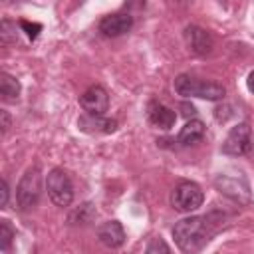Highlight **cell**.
Returning a JSON list of instances; mask_svg holds the SVG:
<instances>
[{"mask_svg":"<svg viewBox=\"0 0 254 254\" xmlns=\"http://www.w3.org/2000/svg\"><path fill=\"white\" fill-rule=\"evenodd\" d=\"M222 218L216 214L189 216L173 226V238L185 254H196L218 230Z\"/></svg>","mask_w":254,"mask_h":254,"instance_id":"cell-1","label":"cell"},{"mask_svg":"<svg viewBox=\"0 0 254 254\" xmlns=\"http://www.w3.org/2000/svg\"><path fill=\"white\" fill-rule=\"evenodd\" d=\"M175 91L183 97H200V99H208V101L224 99V93H226V89L220 83L198 79L189 73H181L175 77Z\"/></svg>","mask_w":254,"mask_h":254,"instance_id":"cell-2","label":"cell"},{"mask_svg":"<svg viewBox=\"0 0 254 254\" xmlns=\"http://www.w3.org/2000/svg\"><path fill=\"white\" fill-rule=\"evenodd\" d=\"M40 194H42V171L38 165H34L22 175L16 189V200L20 210L34 208L40 200Z\"/></svg>","mask_w":254,"mask_h":254,"instance_id":"cell-3","label":"cell"},{"mask_svg":"<svg viewBox=\"0 0 254 254\" xmlns=\"http://www.w3.org/2000/svg\"><path fill=\"white\" fill-rule=\"evenodd\" d=\"M46 190L56 206H69L73 200V185L64 169H52L46 177Z\"/></svg>","mask_w":254,"mask_h":254,"instance_id":"cell-4","label":"cell"},{"mask_svg":"<svg viewBox=\"0 0 254 254\" xmlns=\"http://www.w3.org/2000/svg\"><path fill=\"white\" fill-rule=\"evenodd\" d=\"M204 200L202 189L192 181H181L171 192V204L179 212H192Z\"/></svg>","mask_w":254,"mask_h":254,"instance_id":"cell-5","label":"cell"},{"mask_svg":"<svg viewBox=\"0 0 254 254\" xmlns=\"http://www.w3.org/2000/svg\"><path fill=\"white\" fill-rule=\"evenodd\" d=\"M250 151H252V129L248 123H238L228 131L222 143V153L240 157V155H248Z\"/></svg>","mask_w":254,"mask_h":254,"instance_id":"cell-6","label":"cell"},{"mask_svg":"<svg viewBox=\"0 0 254 254\" xmlns=\"http://www.w3.org/2000/svg\"><path fill=\"white\" fill-rule=\"evenodd\" d=\"M216 189L226 194L228 198H232L238 204H248L252 200L250 196V187L246 183L244 177H230V175H218L214 181Z\"/></svg>","mask_w":254,"mask_h":254,"instance_id":"cell-7","label":"cell"},{"mask_svg":"<svg viewBox=\"0 0 254 254\" xmlns=\"http://www.w3.org/2000/svg\"><path fill=\"white\" fill-rule=\"evenodd\" d=\"M131 26H133V16L129 12H115V14H107L101 18L99 32L107 38H117V36L127 34Z\"/></svg>","mask_w":254,"mask_h":254,"instance_id":"cell-8","label":"cell"},{"mask_svg":"<svg viewBox=\"0 0 254 254\" xmlns=\"http://www.w3.org/2000/svg\"><path fill=\"white\" fill-rule=\"evenodd\" d=\"M79 105L89 115H103L109 107V95L101 85H91L79 97Z\"/></svg>","mask_w":254,"mask_h":254,"instance_id":"cell-9","label":"cell"},{"mask_svg":"<svg viewBox=\"0 0 254 254\" xmlns=\"http://www.w3.org/2000/svg\"><path fill=\"white\" fill-rule=\"evenodd\" d=\"M185 40H187V46L198 56H204L212 50V36L198 26H187L185 28Z\"/></svg>","mask_w":254,"mask_h":254,"instance_id":"cell-10","label":"cell"},{"mask_svg":"<svg viewBox=\"0 0 254 254\" xmlns=\"http://www.w3.org/2000/svg\"><path fill=\"white\" fill-rule=\"evenodd\" d=\"M147 117H149V121H151L155 127H159V129H171V127L175 125V121H177V113H175L171 107H167V105H163V103H159V101H151V103H149V107H147Z\"/></svg>","mask_w":254,"mask_h":254,"instance_id":"cell-11","label":"cell"},{"mask_svg":"<svg viewBox=\"0 0 254 254\" xmlns=\"http://www.w3.org/2000/svg\"><path fill=\"white\" fill-rule=\"evenodd\" d=\"M97 238L107 248H117L125 242V230L119 220H107L101 226H97Z\"/></svg>","mask_w":254,"mask_h":254,"instance_id":"cell-12","label":"cell"},{"mask_svg":"<svg viewBox=\"0 0 254 254\" xmlns=\"http://www.w3.org/2000/svg\"><path fill=\"white\" fill-rule=\"evenodd\" d=\"M77 127L85 133H113L117 129V121L107 119L103 115H81L77 121Z\"/></svg>","mask_w":254,"mask_h":254,"instance_id":"cell-13","label":"cell"},{"mask_svg":"<svg viewBox=\"0 0 254 254\" xmlns=\"http://www.w3.org/2000/svg\"><path fill=\"white\" fill-rule=\"evenodd\" d=\"M202 135H204V123H202L200 119H190V121H187V125L181 129L177 141H179L181 145L189 147V145H194L196 141H200Z\"/></svg>","mask_w":254,"mask_h":254,"instance_id":"cell-14","label":"cell"},{"mask_svg":"<svg viewBox=\"0 0 254 254\" xmlns=\"http://www.w3.org/2000/svg\"><path fill=\"white\" fill-rule=\"evenodd\" d=\"M20 81L10 73H0V95L4 101H14L20 95Z\"/></svg>","mask_w":254,"mask_h":254,"instance_id":"cell-15","label":"cell"},{"mask_svg":"<svg viewBox=\"0 0 254 254\" xmlns=\"http://www.w3.org/2000/svg\"><path fill=\"white\" fill-rule=\"evenodd\" d=\"M93 218H95V208H93V204H91V202H83L79 208L71 210L67 222H69V224H89Z\"/></svg>","mask_w":254,"mask_h":254,"instance_id":"cell-16","label":"cell"},{"mask_svg":"<svg viewBox=\"0 0 254 254\" xmlns=\"http://www.w3.org/2000/svg\"><path fill=\"white\" fill-rule=\"evenodd\" d=\"M0 40L2 44H16V24L10 20H2L0 24Z\"/></svg>","mask_w":254,"mask_h":254,"instance_id":"cell-17","label":"cell"},{"mask_svg":"<svg viewBox=\"0 0 254 254\" xmlns=\"http://www.w3.org/2000/svg\"><path fill=\"white\" fill-rule=\"evenodd\" d=\"M12 238H14V228L8 220H0V248L2 250H8L10 244H12Z\"/></svg>","mask_w":254,"mask_h":254,"instance_id":"cell-18","label":"cell"},{"mask_svg":"<svg viewBox=\"0 0 254 254\" xmlns=\"http://www.w3.org/2000/svg\"><path fill=\"white\" fill-rule=\"evenodd\" d=\"M143 254H171V250H169L167 242L161 236H153L149 240V244H147V248H145Z\"/></svg>","mask_w":254,"mask_h":254,"instance_id":"cell-19","label":"cell"},{"mask_svg":"<svg viewBox=\"0 0 254 254\" xmlns=\"http://www.w3.org/2000/svg\"><path fill=\"white\" fill-rule=\"evenodd\" d=\"M20 28H24V30H26V34H28V38H30V40L38 38L40 30H42V26H40V24H30L28 20H22V22H20Z\"/></svg>","mask_w":254,"mask_h":254,"instance_id":"cell-20","label":"cell"},{"mask_svg":"<svg viewBox=\"0 0 254 254\" xmlns=\"http://www.w3.org/2000/svg\"><path fill=\"white\" fill-rule=\"evenodd\" d=\"M8 198H10V189H8V183L2 179L0 181V208L8 204Z\"/></svg>","mask_w":254,"mask_h":254,"instance_id":"cell-21","label":"cell"},{"mask_svg":"<svg viewBox=\"0 0 254 254\" xmlns=\"http://www.w3.org/2000/svg\"><path fill=\"white\" fill-rule=\"evenodd\" d=\"M0 121H2V123H0V127H2V135H4V133L10 129V115H8L6 109H0Z\"/></svg>","mask_w":254,"mask_h":254,"instance_id":"cell-22","label":"cell"},{"mask_svg":"<svg viewBox=\"0 0 254 254\" xmlns=\"http://www.w3.org/2000/svg\"><path fill=\"white\" fill-rule=\"evenodd\" d=\"M181 107H183V109H185V111H183V113H185V115H187V117H190V115H194V113H196V109H194V107H192V105H187V103H183V105H181Z\"/></svg>","mask_w":254,"mask_h":254,"instance_id":"cell-23","label":"cell"},{"mask_svg":"<svg viewBox=\"0 0 254 254\" xmlns=\"http://www.w3.org/2000/svg\"><path fill=\"white\" fill-rule=\"evenodd\" d=\"M248 89L254 93V71H250V75H248Z\"/></svg>","mask_w":254,"mask_h":254,"instance_id":"cell-24","label":"cell"}]
</instances>
